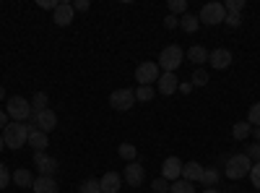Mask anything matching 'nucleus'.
<instances>
[{
	"mask_svg": "<svg viewBox=\"0 0 260 193\" xmlns=\"http://www.w3.org/2000/svg\"><path fill=\"white\" fill-rule=\"evenodd\" d=\"M122 180H125L130 188L143 185V180H146V170H143V164H138V162H127L125 170H122Z\"/></svg>",
	"mask_w": 260,
	"mask_h": 193,
	"instance_id": "obj_9",
	"label": "nucleus"
},
{
	"mask_svg": "<svg viewBox=\"0 0 260 193\" xmlns=\"http://www.w3.org/2000/svg\"><path fill=\"white\" fill-rule=\"evenodd\" d=\"M29 120H31V125H34V128H39V131H42V133H47V136L57 128V115L50 110V107H47V110H39V113H34V110H31Z\"/></svg>",
	"mask_w": 260,
	"mask_h": 193,
	"instance_id": "obj_6",
	"label": "nucleus"
},
{
	"mask_svg": "<svg viewBox=\"0 0 260 193\" xmlns=\"http://www.w3.org/2000/svg\"><path fill=\"white\" fill-rule=\"evenodd\" d=\"M203 164L201 162H187V164H182V180H187V183H201V178H203Z\"/></svg>",
	"mask_w": 260,
	"mask_h": 193,
	"instance_id": "obj_15",
	"label": "nucleus"
},
{
	"mask_svg": "<svg viewBox=\"0 0 260 193\" xmlns=\"http://www.w3.org/2000/svg\"><path fill=\"white\" fill-rule=\"evenodd\" d=\"M156 84H159V94L169 97V94H175V92H177V84H180V81H177L175 73H161Z\"/></svg>",
	"mask_w": 260,
	"mask_h": 193,
	"instance_id": "obj_16",
	"label": "nucleus"
},
{
	"mask_svg": "<svg viewBox=\"0 0 260 193\" xmlns=\"http://www.w3.org/2000/svg\"><path fill=\"white\" fill-rule=\"evenodd\" d=\"M182 58H185L182 47L169 45V47H164L161 55H159V68H161L164 73H175V71L182 66Z\"/></svg>",
	"mask_w": 260,
	"mask_h": 193,
	"instance_id": "obj_3",
	"label": "nucleus"
},
{
	"mask_svg": "<svg viewBox=\"0 0 260 193\" xmlns=\"http://www.w3.org/2000/svg\"><path fill=\"white\" fill-rule=\"evenodd\" d=\"M73 3H65V0H62V3H57V8L52 11V21H55V24L57 26H71L73 24Z\"/></svg>",
	"mask_w": 260,
	"mask_h": 193,
	"instance_id": "obj_11",
	"label": "nucleus"
},
{
	"mask_svg": "<svg viewBox=\"0 0 260 193\" xmlns=\"http://www.w3.org/2000/svg\"><path fill=\"white\" fill-rule=\"evenodd\" d=\"M250 167H252V159L247 154H234L226 159V170H224V175L229 180H242L245 175H250Z\"/></svg>",
	"mask_w": 260,
	"mask_h": 193,
	"instance_id": "obj_2",
	"label": "nucleus"
},
{
	"mask_svg": "<svg viewBox=\"0 0 260 193\" xmlns=\"http://www.w3.org/2000/svg\"><path fill=\"white\" fill-rule=\"evenodd\" d=\"M99 188H102V193H117L120 188H122V175L120 173H104L102 175V180H99Z\"/></svg>",
	"mask_w": 260,
	"mask_h": 193,
	"instance_id": "obj_14",
	"label": "nucleus"
},
{
	"mask_svg": "<svg viewBox=\"0 0 260 193\" xmlns=\"http://www.w3.org/2000/svg\"><path fill=\"white\" fill-rule=\"evenodd\" d=\"M78 193H102V188H99V180H83L81 183V188H78Z\"/></svg>",
	"mask_w": 260,
	"mask_h": 193,
	"instance_id": "obj_29",
	"label": "nucleus"
},
{
	"mask_svg": "<svg viewBox=\"0 0 260 193\" xmlns=\"http://www.w3.org/2000/svg\"><path fill=\"white\" fill-rule=\"evenodd\" d=\"M180 26H182L187 34H192V32H198L201 21H198V16H195V13H185V16L180 18Z\"/></svg>",
	"mask_w": 260,
	"mask_h": 193,
	"instance_id": "obj_22",
	"label": "nucleus"
},
{
	"mask_svg": "<svg viewBox=\"0 0 260 193\" xmlns=\"http://www.w3.org/2000/svg\"><path fill=\"white\" fill-rule=\"evenodd\" d=\"M110 104L115 107L117 113H127L130 107L136 104V92L133 89H115L110 94Z\"/></svg>",
	"mask_w": 260,
	"mask_h": 193,
	"instance_id": "obj_8",
	"label": "nucleus"
},
{
	"mask_svg": "<svg viewBox=\"0 0 260 193\" xmlns=\"http://www.w3.org/2000/svg\"><path fill=\"white\" fill-rule=\"evenodd\" d=\"M250 180H252V185L260 190V162H255V164L250 167Z\"/></svg>",
	"mask_w": 260,
	"mask_h": 193,
	"instance_id": "obj_35",
	"label": "nucleus"
},
{
	"mask_svg": "<svg viewBox=\"0 0 260 193\" xmlns=\"http://www.w3.org/2000/svg\"><path fill=\"white\" fill-rule=\"evenodd\" d=\"M13 183H16L18 188H31V185H34V175L29 173V167L13 170Z\"/></svg>",
	"mask_w": 260,
	"mask_h": 193,
	"instance_id": "obj_19",
	"label": "nucleus"
},
{
	"mask_svg": "<svg viewBox=\"0 0 260 193\" xmlns=\"http://www.w3.org/2000/svg\"><path fill=\"white\" fill-rule=\"evenodd\" d=\"M11 180H13V173H8V167H6V164H0V190H3Z\"/></svg>",
	"mask_w": 260,
	"mask_h": 193,
	"instance_id": "obj_34",
	"label": "nucleus"
},
{
	"mask_svg": "<svg viewBox=\"0 0 260 193\" xmlns=\"http://www.w3.org/2000/svg\"><path fill=\"white\" fill-rule=\"evenodd\" d=\"M164 26H167V29H177V26H180V18L169 13V16L164 18Z\"/></svg>",
	"mask_w": 260,
	"mask_h": 193,
	"instance_id": "obj_38",
	"label": "nucleus"
},
{
	"mask_svg": "<svg viewBox=\"0 0 260 193\" xmlns=\"http://www.w3.org/2000/svg\"><path fill=\"white\" fill-rule=\"evenodd\" d=\"M252 133V125L247 123V120H240V123H234V128H232V136L237 139V141H245L247 136Z\"/></svg>",
	"mask_w": 260,
	"mask_h": 193,
	"instance_id": "obj_21",
	"label": "nucleus"
},
{
	"mask_svg": "<svg viewBox=\"0 0 260 193\" xmlns=\"http://www.w3.org/2000/svg\"><path fill=\"white\" fill-rule=\"evenodd\" d=\"M247 123L250 125H260V102H255L250 107V113H247Z\"/></svg>",
	"mask_w": 260,
	"mask_h": 193,
	"instance_id": "obj_32",
	"label": "nucleus"
},
{
	"mask_svg": "<svg viewBox=\"0 0 260 193\" xmlns=\"http://www.w3.org/2000/svg\"><path fill=\"white\" fill-rule=\"evenodd\" d=\"M245 154H247L250 159L255 157V162H260V141H257L255 146H247V152H245Z\"/></svg>",
	"mask_w": 260,
	"mask_h": 193,
	"instance_id": "obj_37",
	"label": "nucleus"
},
{
	"mask_svg": "<svg viewBox=\"0 0 260 193\" xmlns=\"http://www.w3.org/2000/svg\"><path fill=\"white\" fill-rule=\"evenodd\" d=\"M31 123L29 125H24V123H8L6 125V131H3V141H6V146L8 149H21V146H26V141H29V133H31Z\"/></svg>",
	"mask_w": 260,
	"mask_h": 193,
	"instance_id": "obj_1",
	"label": "nucleus"
},
{
	"mask_svg": "<svg viewBox=\"0 0 260 193\" xmlns=\"http://www.w3.org/2000/svg\"><path fill=\"white\" fill-rule=\"evenodd\" d=\"M255 139L260 141V125H255Z\"/></svg>",
	"mask_w": 260,
	"mask_h": 193,
	"instance_id": "obj_41",
	"label": "nucleus"
},
{
	"mask_svg": "<svg viewBox=\"0 0 260 193\" xmlns=\"http://www.w3.org/2000/svg\"><path fill=\"white\" fill-rule=\"evenodd\" d=\"M242 8H245V0H226V3H224V11L226 13H237V16H240Z\"/></svg>",
	"mask_w": 260,
	"mask_h": 193,
	"instance_id": "obj_30",
	"label": "nucleus"
},
{
	"mask_svg": "<svg viewBox=\"0 0 260 193\" xmlns=\"http://www.w3.org/2000/svg\"><path fill=\"white\" fill-rule=\"evenodd\" d=\"M224 18H226L224 3H206L198 13V21L206 26H219V24H224Z\"/></svg>",
	"mask_w": 260,
	"mask_h": 193,
	"instance_id": "obj_5",
	"label": "nucleus"
},
{
	"mask_svg": "<svg viewBox=\"0 0 260 193\" xmlns=\"http://www.w3.org/2000/svg\"><path fill=\"white\" fill-rule=\"evenodd\" d=\"M11 120H8V115L3 113V110H0V131H6V125H8Z\"/></svg>",
	"mask_w": 260,
	"mask_h": 193,
	"instance_id": "obj_40",
	"label": "nucleus"
},
{
	"mask_svg": "<svg viewBox=\"0 0 260 193\" xmlns=\"http://www.w3.org/2000/svg\"><path fill=\"white\" fill-rule=\"evenodd\" d=\"M169 13L172 16H177V13H187V3H185V0H169Z\"/></svg>",
	"mask_w": 260,
	"mask_h": 193,
	"instance_id": "obj_31",
	"label": "nucleus"
},
{
	"mask_svg": "<svg viewBox=\"0 0 260 193\" xmlns=\"http://www.w3.org/2000/svg\"><path fill=\"white\" fill-rule=\"evenodd\" d=\"M154 94H156L154 87H138L136 89V102H151V99H154Z\"/></svg>",
	"mask_w": 260,
	"mask_h": 193,
	"instance_id": "obj_26",
	"label": "nucleus"
},
{
	"mask_svg": "<svg viewBox=\"0 0 260 193\" xmlns=\"http://www.w3.org/2000/svg\"><path fill=\"white\" fill-rule=\"evenodd\" d=\"M73 11H89V0H76Z\"/></svg>",
	"mask_w": 260,
	"mask_h": 193,
	"instance_id": "obj_39",
	"label": "nucleus"
},
{
	"mask_svg": "<svg viewBox=\"0 0 260 193\" xmlns=\"http://www.w3.org/2000/svg\"><path fill=\"white\" fill-rule=\"evenodd\" d=\"M151 188H154V193H169L172 183H169V180H164V178H159V180L151 183Z\"/></svg>",
	"mask_w": 260,
	"mask_h": 193,
	"instance_id": "obj_33",
	"label": "nucleus"
},
{
	"mask_svg": "<svg viewBox=\"0 0 260 193\" xmlns=\"http://www.w3.org/2000/svg\"><path fill=\"white\" fill-rule=\"evenodd\" d=\"M117 152H120V157H122L125 162H136V154H138V152H136V146H133V144H127V141L120 144Z\"/></svg>",
	"mask_w": 260,
	"mask_h": 193,
	"instance_id": "obj_24",
	"label": "nucleus"
},
{
	"mask_svg": "<svg viewBox=\"0 0 260 193\" xmlns=\"http://www.w3.org/2000/svg\"><path fill=\"white\" fill-rule=\"evenodd\" d=\"M159 71H161L159 63H151V60L141 63V66L136 68V81H138V87H151V84H156L159 76H161Z\"/></svg>",
	"mask_w": 260,
	"mask_h": 193,
	"instance_id": "obj_7",
	"label": "nucleus"
},
{
	"mask_svg": "<svg viewBox=\"0 0 260 193\" xmlns=\"http://www.w3.org/2000/svg\"><path fill=\"white\" fill-rule=\"evenodd\" d=\"M34 164L39 167V173L45 178H52L57 173V159L55 157H47L45 152H34Z\"/></svg>",
	"mask_w": 260,
	"mask_h": 193,
	"instance_id": "obj_13",
	"label": "nucleus"
},
{
	"mask_svg": "<svg viewBox=\"0 0 260 193\" xmlns=\"http://www.w3.org/2000/svg\"><path fill=\"white\" fill-rule=\"evenodd\" d=\"M6 115H8L13 123L29 120V115H31V102L24 99V97H11V99L6 102Z\"/></svg>",
	"mask_w": 260,
	"mask_h": 193,
	"instance_id": "obj_4",
	"label": "nucleus"
},
{
	"mask_svg": "<svg viewBox=\"0 0 260 193\" xmlns=\"http://www.w3.org/2000/svg\"><path fill=\"white\" fill-rule=\"evenodd\" d=\"M224 24H229L232 29H237V26H240V24H242V18H240V16H237V13H226V18H224Z\"/></svg>",
	"mask_w": 260,
	"mask_h": 193,
	"instance_id": "obj_36",
	"label": "nucleus"
},
{
	"mask_svg": "<svg viewBox=\"0 0 260 193\" xmlns=\"http://www.w3.org/2000/svg\"><path fill=\"white\" fill-rule=\"evenodd\" d=\"M169 193H195V188L187 180H175V183H172V188H169Z\"/></svg>",
	"mask_w": 260,
	"mask_h": 193,
	"instance_id": "obj_27",
	"label": "nucleus"
},
{
	"mask_svg": "<svg viewBox=\"0 0 260 193\" xmlns=\"http://www.w3.org/2000/svg\"><path fill=\"white\" fill-rule=\"evenodd\" d=\"M208 63L213 66V71H226L232 66V52L226 47H216L213 52H208Z\"/></svg>",
	"mask_w": 260,
	"mask_h": 193,
	"instance_id": "obj_12",
	"label": "nucleus"
},
{
	"mask_svg": "<svg viewBox=\"0 0 260 193\" xmlns=\"http://www.w3.org/2000/svg\"><path fill=\"white\" fill-rule=\"evenodd\" d=\"M31 188H34V193H60L55 178H45V175L34 178V185H31Z\"/></svg>",
	"mask_w": 260,
	"mask_h": 193,
	"instance_id": "obj_18",
	"label": "nucleus"
},
{
	"mask_svg": "<svg viewBox=\"0 0 260 193\" xmlns=\"http://www.w3.org/2000/svg\"><path fill=\"white\" fill-rule=\"evenodd\" d=\"M29 102H31V110H34V113H39V110H47V94H45V92H37V94H34Z\"/></svg>",
	"mask_w": 260,
	"mask_h": 193,
	"instance_id": "obj_25",
	"label": "nucleus"
},
{
	"mask_svg": "<svg viewBox=\"0 0 260 193\" xmlns=\"http://www.w3.org/2000/svg\"><path fill=\"white\" fill-rule=\"evenodd\" d=\"M161 178L169 180V183H175V180L182 178V162H180V157L172 154V157L164 159V164H161Z\"/></svg>",
	"mask_w": 260,
	"mask_h": 193,
	"instance_id": "obj_10",
	"label": "nucleus"
},
{
	"mask_svg": "<svg viewBox=\"0 0 260 193\" xmlns=\"http://www.w3.org/2000/svg\"><path fill=\"white\" fill-rule=\"evenodd\" d=\"M29 146H34V152H45V149L50 146V136L47 133H42L39 128H31V133H29Z\"/></svg>",
	"mask_w": 260,
	"mask_h": 193,
	"instance_id": "obj_17",
	"label": "nucleus"
},
{
	"mask_svg": "<svg viewBox=\"0 0 260 193\" xmlns=\"http://www.w3.org/2000/svg\"><path fill=\"white\" fill-rule=\"evenodd\" d=\"M203 193H219V190H216V188H206Z\"/></svg>",
	"mask_w": 260,
	"mask_h": 193,
	"instance_id": "obj_44",
	"label": "nucleus"
},
{
	"mask_svg": "<svg viewBox=\"0 0 260 193\" xmlns=\"http://www.w3.org/2000/svg\"><path fill=\"white\" fill-rule=\"evenodd\" d=\"M187 58L195 63V66H203V63H208V50L201 47V45H195V47L187 50Z\"/></svg>",
	"mask_w": 260,
	"mask_h": 193,
	"instance_id": "obj_20",
	"label": "nucleus"
},
{
	"mask_svg": "<svg viewBox=\"0 0 260 193\" xmlns=\"http://www.w3.org/2000/svg\"><path fill=\"white\" fill-rule=\"evenodd\" d=\"M3 99H6V89H3V87H0V102H3Z\"/></svg>",
	"mask_w": 260,
	"mask_h": 193,
	"instance_id": "obj_42",
	"label": "nucleus"
},
{
	"mask_svg": "<svg viewBox=\"0 0 260 193\" xmlns=\"http://www.w3.org/2000/svg\"><path fill=\"white\" fill-rule=\"evenodd\" d=\"M3 146H6V141H3V133H0V152H3Z\"/></svg>",
	"mask_w": 260,
	"mask_h": 193,
	"instance_id": "obj_43",
	"label": "nucleus"
},
{
	"mask_svg": "<svg viewBox=\"0 0 260 193\" xmlns=\"http://www.w3.org/2000/svg\"><path fill=\"white\" fill-rule=\"evenodd\" d=\"M192 87H206V84H208V71L206 68H198V71H195L192 73Z\"/></svg>",
	"mask_w": 260,
	"mask_h": 193,
	"instance_id": "obj_28",
	"label": "nucleus"
},
{
	"mask_svg": "<svg viewBox=\"0 0 260 193\" xmlns=\"http://www.w3.org/2000/svg\"><path fill=\"white\" fill-rule=\"evenodd\" d=\"M219 178H221V175H219V170H216V167H206V170H203L201 183H203L206 188H213L216 183H219Z\"/></svg>",
	"mask_w": 260,
	"mask_h": 193,
	"instance_id": "obj_23",
	"label": "nucleus"
}]
</instances>
